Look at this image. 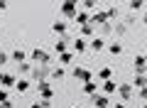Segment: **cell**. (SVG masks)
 <instances>
[{
  "label": "cell",
  "instance_id": "obj_1",
  "mask_svg": "<svg viewBox=\"0 0 147 108\" xmlns=\"http://www.w3.org/2000/svg\"><path fill=\"white\" fill-rule=\"evenodd\" d=\"M64 12H66V15H74V5H71V3H69V5H64Z\"/></svg>",
  "mask_w": 147,
  "mask_h": 108
}]
</instances>
